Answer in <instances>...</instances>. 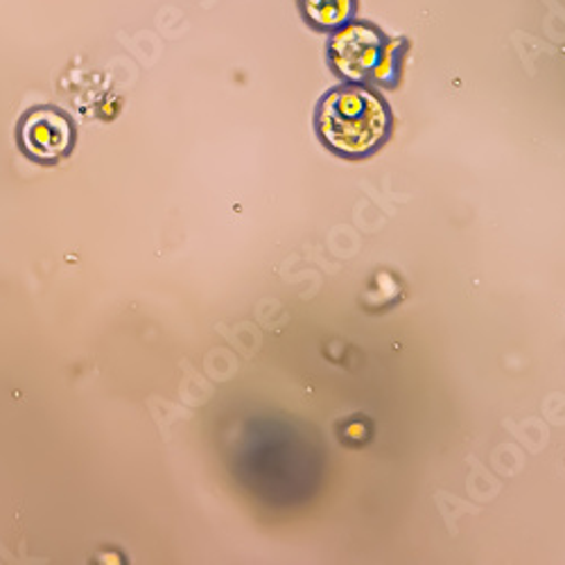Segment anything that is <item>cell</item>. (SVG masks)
I'll list each match as a JSON object with an SVG mask.
<instances>
[{
	"instance_id": "3957f363",
	"label": "cell",
	"mask_w": 565,
	"mask_h": 565,
	"mask_svg": "<svg viewBox=\"0 0 565 565\" xmlns=\"http://www.w3.org/2000/svg\"><path fill=\"white\" fill-rule=\"evenodd\" d=\"M333 57L347 75H364L379 57V34L366 28H349L333 41Z\"/></svg>"
},
{
	"instance_id": "7a4b0ae2",
	"label": "cell",
	"mask_w": 565,
	"mask_h": 565,
	"mask_svg": "<svg viewBox=\"0 0 565 565\" xmlns=\"http://www.w3.org/2000/svg\"><path fill=\"white\" fill-rule=\"evenodd\" d=\"M21 143L32 159L55 161L73 146V125L51 107L34 109L21 122Z\"/></svg>"
},
{
	"instance_id": "277c9868",
	"label": "cell",
	"mask_w": 565,
	"mask_h": 565,
	"mask_svg": "<svg viewBox=\"0 0 565 565\" xmlns=\"http://www.w3.org/2000/svg\"><path fill=\"white\" fill-rule=\"evenodd\" d=\"M301 6L310 21L323 28L342 23L351 12V0H301Z\"/></svg>"
},
{
	"instance_id": "6da1fadb",
	"label": "cell",
	"mask_w": 565,
	"mask_h": 565,
	"mask_svg": "<svg viewBox=\"0 0 565 565\" xmlns=\"http://www.w3.org/2000/svg\"><path fill=\"white\" fill-rule=\"evenodd\" d=\"M317 122L321 138L335 152L362 157L383 143L390 129V114L371 90L344 86L323 98Z\"/></svg>"
}]
</instances>
